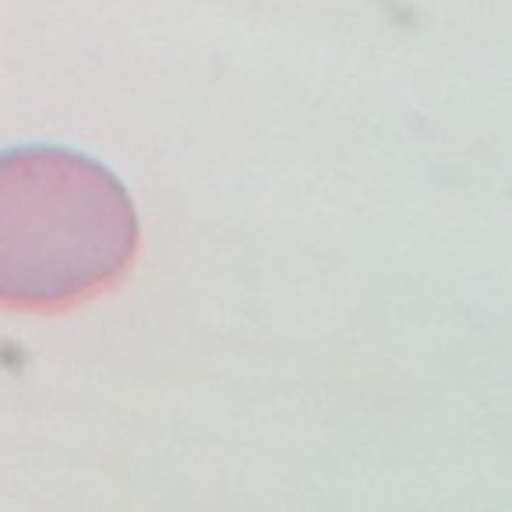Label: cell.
I'll return each mask as SVG.
<instances>
[{
	"mask_svg": "<svg viewBox=\"0 0 512 512\" xmlns=\"http://www.w3.org/2000/svg\"><path fill=\"white\" fill-rule=\"evenodd\" d=\"M138 255V212L110 166L61 145L0 152V304L64 311Z\"/></svg>",
	"mask_w": 512,
	"mask_h": 512,
	"instance_id": "6da1fadb",
	"label": "cell"
}]
</instances>
